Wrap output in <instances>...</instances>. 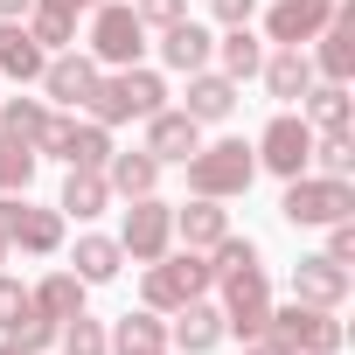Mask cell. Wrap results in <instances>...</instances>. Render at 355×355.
<instances>
[{"label": "cell", "mask_w": 355, "mask_h": 355, "mask_svg": "<svg viewBox=\"0 0 355 355\" xmlns=\"http://www.w3.org/2000/svg\"><path fill=\"white\" fill-rule=\"evenodd\" d=\"M28 8L35 0H0V21H28Z\"/></svg>", "instance_id": "60d3db41"}, {"label": "cell", "mask_w": 355, "mask_h": 355, "mask_svg": "<svg viewBox=\"0 0 355 355\" xmlns=\"http://www.w3.org/2000/svg\"><path fill=\"white\" fill-rule=\"evenodd\" d=\"M167 105V84L153 77V70H139V63H125V70H98V84H91V98H84V112L98 119V125H125V119H153Z\"/></svg>", "instance_id": "7a4b0ae2"}, {"label": "cell", "mask_w": 355, "mask_h": 355, "mask_svg": "<svg viewBox=\"0 0 355 355\" xmlns=\"http://www.w3.org/2000/svg\"><path fill=\"white\" fill-rule=\"evenodd\" d=\"M334 15V0H272V15H265V35L279 49H306Z\"/></svg>", "instance_id": "4fadbf2b"}, {"label": "cell", "mask_w": 355, "mask_h": 355, "mask_svg": "<svg viewBox=\"0 0 355 355\" xmlns=\"http://www.w3.org/2000/svg\"><path fill=\"white\" fill-rule=\"evenodd\" d=\"M196 125H216V119H230L237 112V84L223 77V70H196L189 77V105H182Z\"/></svg>", "instance_id": "44dd1931"}, {"label": "cell", "mask_w": 355, "mask_h": 355, "mask_svg": "<svg viewBox=\"0 0 355 355\" xmlns=\"http://www.w3.org/2000/svg\"><path fill=\"white\" fill-rule=\"evenodd\" d=\"M306 174H355V139L348 132H313V160H306Z\"/></svg>", "instance_id": "1f68e13d"}, {"label": "cell", "mask_w": 355, "mask_h": 355, "mask_svg": "<svg viewBox=\"0 0 355 355\" xmlns=\"http://www.w3.org/2000/svg\"><path fill=\"white\" fill-rule=\"evenodd\" d=\"M146 56V21L132 8H119V0H98L91 8V63L98 70H125Z\"/></svg>", "instance_id": "52a82bcc"}, {"label": "cell", "mask_w": 355, "mask_h": 355, "mask_svg": "<svg viewBox=\"0 0 355 355\" xmlns=\"http://www.w3.org/2000/svg\"><path fill=\"white\" fill-rule=\"evenodd\" d=\"M279 216L293 230H327V223L355 216V189L341 182V174H293L286 196H279Z\"/></svg>", "instance_id": "5b68a950"}, {"label": "cell", "mask_w": 355, "mask_h": 355, "mask_svg": "<svg viewBox=\"0 0 355 355\" xmlns=\"http://www.w3.org/2000/svg\"><path fill=\"white\" fill-rule=\"evenodd\" d=\"M0 237H8V251L56 258L63 251V209H28L21 196H0Z\"/></svg>", "instance_id": "ba28073f"}, {"label": "cell", "mask_w": 355, "mask_h": 355, "mask_svg": "<svg viewBox=\"0 0 355 355\" xmlns=\"http://www.w3.org/2000/svg\"><path fill=\"white\" fill-rule=\"evenodd\" d=\"M348 84H327V77H313L306 84V98H300V119L313 125V132H348Z\"/></svg>", "instance_id": "d4e9b609"}, {"label": "cell", "mask_w": 355, "mask_h": 355, "mask_svg": "<svg viewBox=\"0 0 355 355\" xmlns=\"http://www.w3.org/2000/svg\"><path fill=\"white\" fill-rule=\"evenodd\" d=\"M327 258H334V265H355V216L327 223Z\"/></svg>", "instance_id": "8d00e7d4"}, {"label": "cell", "mask_w": 355, "mask_h": 355, "mask_svg": "<svg viewBox=\"0 0 355 355\" xmlns=\"http://www.w3.org/2000/svg\"><path fill=\"white\" fill-rule=\"evenodd\" d=\"M348 286H355V272H348V265H334L327 251H313V258H300V265H293V300H306V306H341V300H348Z\"/></svg>", "instance_id": "5bb4252c"}, {"label": "cell", "mask_w": 355, "mask_h": 355, "mask_svg": "<svg viewBox=\"0 0 355 355\" xmlns=\"http://www.w3.org/2000/svg\"><path fill=\"white\" fill-rule=\"evenodd\" d=\"M35 313V300H28V286L21 279H8V272H0V334H15L21 320Z\"/></svg>", "instance_id": "e575fe53"}, {"label": "cell", "mask_w": 355, "mask_h": 355, "mask_svg": "<svg viewBox=\"0 0 355 355\" xmlns=\"http://www.w3.org/2000/svg\"><path fill=\"white\" fill-rule=\"evenodd\" d=\"M182 167H189V196H209V202H230V196H244V189L258 182V153H251L244 139L196 146Z\"/></svg>", "instance_id": "277c9868"}, {"label": "cell", "mask_w": 355, "mask_h": 355, "mask_svg": "<svg viewBox=\"0 0 355 355\" xmlns=\"http://www.w3.org/2000/svg\"><path fill=\"white\" fill-rule=\"evenodd\" d=\"M216 341H223V306H209V293L189 300V306H174V320H167V348H182V355H209Z\"/></svg>", "instance_id": "2e32d148"}, {"label": "cell", "mask_w": 355, "mask_h": 355, "mask_svg": "<svg viewBox=\"0 0 355 355\" xmlns=\"http://www.w3.org/2000/svg\"><path fill=\"white\" fill-rule=\"evenodd\" d=\"M56 209L77 216V223L105 216V209H112V182H105V167H70V174H63V202H56Z\"/></svg>", "instance_id": "ffe728a7"}, {"label": "cell", "mask_w": 355, "mask_h": 355, "mask_svg": "<svg viewBox=\"0 0 355 355\" xmlns=\"http://www.w3.org/2000/svg\"><path fill=\"white\" fill-rule=\"evenodd\" d=\"M35 153H56L63 167H105L112 160V125H98V119H49Z\"/></svg>", "instance_id": "8fae6325"}, {"label": "cell", "mask_w": 355, "mask_h": 355, "mask_svg": "<svg viewBox=\"0 0 355 355\" xmlns=\"http://www.w3.org/2000/svg\"><path fill=\"white\" fill-rule=\"evenodd\" d=\"M258 77H265V91H272L279 105H300L306 84H313V63H306V49H279V56L258 63Z\"/></svg>", "instance_id": "cb8c5ba5"}, {"label": "cell", "mask_w": 355, "mask_h": 355, "mask_svg": "<svg viewBox=\"0 0 355 355\" xmlns=\"http://www.w3.org/2000/svg\"><path fill=\"white\" fill-rule=\"evenodd\" d=\"M209 286H216V265H209V251H160V258L146 265V279H139V300H146L153 313H174V306L202 300Z\"/></svg>", "instance_id": "3957f363"}, {"label": "cell", "mask_w": 355, "mask_h": 355, "mask_svg": "<svg viewBox=\"0 0 355 355\" xmlns=\"http://www.w3.org/2000/svg\"><path fill=\"white\" fill-rule=\"evenodd\" d=\"M244 355H293V348H286V341H272V334H258V341H251Z\"/></svg>", "instance_id": "ab89813d"}, {"label": "cell", "mask_w": 355, "mask_h": 355, "mask_svg": "<svg viewBox=\"0 0 355 355\" xmlns=\"http://www.w3.org/2000/svg\"><path fill=\"white\" fill-rule=\"evenodd\" d=\"M35 167H42V153H35V146H15V139H0V196H28Z\"/></svg>", "instance_id": "4dcf8cb0"}, {"label": "cell", "mask_w": 355, "mask_h": 355, "mask_svg": "<svg viewBox=\"0 0 355 355\" xmlns=\"http://www.w3.org/2000/svg\"><path fill=\"white\" fill-rule=\"evenodd\" d=\"M265 334H272V341H286L293 355H341V341H348V327L334 320V306H306V300L272 306Z\"/></svg>", "instance_id": "8992f818"}, {"label": "cell", "mask_w": 355, "mask_h": 355, "mask_svg": "<svg viewBox=\"0 0 355 355\" xmlns=\"http://www.w3.org/2000/svg\"><path fill=\"white\" fill-rule=\"evenodd\" d=\"M174 237H182V251H209V244L230 237V209L209 202V196H196V202L174 209Z\"/></svg>", "instance_id": "d6986e66"}, {"label": "cell", "mask_w": 355, "mask_h": 355, "mask_svg": "<svg viewBox=\"0 0 355 355\" xmlns=\"http://www.w3.org/2000/svg\"><path fill=\"white\" fill-rule=\"evenodd\" d=\"M216 63H223V77H230V84L258 77V63H265V42L251 35V21H244V28H223V42H216Z\"/></svg>", "instance_id": "f546056e"}, {"label": "cell", "mask_w": 355, "mask_h": 355, "mask_svg": "<svg viewBox=\"0 0 355 355\" xmlns=\"http://www.w3.org/2000/svg\"><path fill=\"white\" fill-rule=\"evenodd\" d=\"M0 265H8V237H0Z\"/></svg>", "instance_id": "7bdbcfd3"}, {"label": "cell", "mask_w": 355, "mask_h": 355, "mask_svg": "<svg viewBox=\"0 0 355 355\" xmlns=\"http://www.w3.org/2000/svg\"><path fill=\"white\" fill-rule=\"evenodd\" d=\"M49 63V49L21 28V21H0V77H15V84H35Z\"/></svg>", "instance_id": "603a6c76"}, {"label": "cell", "mask_w": 355, "mask_h": 355, "mask_svg": "<svg viewBox=\"0 0 355 355\" xmlns=\"http://www.w3.org/2000/svg\"><path fill=\"white\" fill-rule=\"evenodd\" d=\"M21 28H28V35H35V42H42L49 56L77 42V21H70V15H49V8H28V21H21Z\"/></svg>", "instance_id": "836d02e7"}, {"label": "cell", "mask_w": 355, "mask_h": 355, "mask_svg": "<svg viewBox=\"0 0 355 355\" xmlns=\"http://www.w3.org/2000/svg\"><path fill=\"white\" fill-rule=\"evenodd\" d=\"M209 265H216V286H223V334H244L258 341L265 320H272V279H265V251L251 237H223L209 244Z\"/></svg>", "instance_id": "6da1fadb"}, {"label": "cell", "mask_w": 355, "mask_h": 355, "mask_svg": "<svg viewBox=\"0 0 355 355\" xmlns=\"http://www.w3.org/2000/svg\"><path fill=\"white\" fill-rule=\"evenodd\" d=\"M0 355H35V348H21V341H8V334H0Z\"/></svg>", "instance_id": "b9f144b4"}, {"label": "cell", "mask_w": 355, "mask_h": 355, "mask_svg": "<svg viewBox=\"0 0 355 355\" xmlns=\"http://www.w3.org/2000/svg\"><path fill=\"white\" fill-rule=\"evenodd\" d=\"M196 146H202V125H196L189 112H167V105H160V112L146 119V153H153L160 167H167V160H189Z\"/></svg>", "instance_id": "ac0fdd59"}, {"label": "cell", "mask_w": 355, "mask_h": 355, "mask_svg": "<svg viewBox=\"0 0 355 355\" xmlns=\"http://www.w3.org/2000/svg\"><path fill=\"white\" fill-rule=\"evenodd\" d=\"M313 77H327V84H348L355 77V8L348 0H334V15H327V28L313 35Z\"/></svg>", "instance_id": "7c38bea8"}, {"label": "cell", "mask_w": 355, "mask_h": 355, "mask_svg": "<svg viewBox=\"0 0 355 355\" xmlns=\"http://www.w3.org/2000/svg\"><path fill=\"white\" fill-rule=\"evenodd\" d=\"M209 56H216V35H209L196 15H182V21L160 28V63H167V70L196 77V70H209Z\"/></svg>", "instance_id": "9a60e30c"}, {"label": "cell", "mask_w": 355, "mask_h": 355, "mask_svg": "<svg viewBox=\"0 0 355 355\" xmlns=\"http://www.w3.org/2000/svg\"><path fill=\"white\" fill-rule=\"evenodd\" d=\"M84 293H91V286H84L77 272H49L42 286H28V300H35V313H42V320H56V327H63L70 313H84Z\"/></svg>", "instance_id": "83f0119b"}, {"label": "cell", "mask_w": 355, "mask_h": 355, "mask_svg": "<svg viewBox=\"0 0 355 355\" xmlns=\"http://www.w3.org/2000/svg\"><path fill=\"white\" fill-rule=\"evenodd\" d=\"M167 244H174V209H167L160 196H132V209H125V223H119V251H125L132 265H153Z\"/></svg>", "instance_id": "30bf717a"}, {"label": "cell", "mask_w": 355, "mask_h": 355, "mask_svg": "<svg viewBox=\"0 0 355 355\" xmlns=\"http://www.w3.org/2000/svg\"><path fill=\"white\" fill-rule=\"evenodd\" d=\"M70 272H77L84 286H112V279L125 272V251H119V237H77V251H70Z\"/></svg>", "instance_id": "4316f807"}, {"label": "cell", "mask_w": 355, "mask_h": 355, "mask_svg": "<svg viewBox=\"0 0 355 355\" xmlns=\"http://www.w3.org/2000/svg\"><path fill=\"white\" fill-rule=\"evenodd\" d=\"M258 167H272L279 182H293V174H306V160H313V125L300 119V112H279L265 132H258Z\"/></svg>", "instance_id": "9c48e42d"}, {"label": "cell", "mask_w": 355, "mask_h": 355, "mask_svg": "<svg viewBox=\"0 0 355 355\" xmlns=\"http://www.w3.org/2000/svg\"><path fill=\"white\" fill-rule=\"evenodd\" d=\"M35 8H49V15H70V21H77V15H91V8H98V0H35Z\"/></svg>", "instance_id": "f35d334b"}, {"label": "cell", "mask_w": 355, "mask_h": 355, "mask_svg": "<svg viewBox=\"0 0 355 355\" xmlns=\"http://www.w3.org/2000/svg\"><path fill=\"white\" fill-rule=\"evenodd\" d=\"M56 341H63V355H112L105 320H91V313H70V320L56 327Z\"/></svg>", "instance_id": "d6a6232c"}, {"label": "cell", "mask_w": 355, "mask_h": 355, "mask_svg": "<svg viewBox=\"0 0 355 355\" xmlns=\"http://www.w3.org/2000/svg\"><path fill=\"white\" fill-rule=\"evenodd\" d=\"M209 8H216V21H223V28H244V21L258 15V0H209Z\"/></svg>", "instance_id": "74e56055"}, {"label": "cell", "mask_w": 355, "mask_h": 355, "mask_svg": "<svg viewBox=\"0 0 355 355\" xmlns=\"http://www.w3.org/2000/svg\"><path fill=\"white\" fill-rule=\"evenodd\" d=\"M132 15H139L146 28H167V21H182V15H189V0H132Z\"/></svg>", "instance_id": "d590c367"}, {"label": "cell", "mask_w": 355, "mask_h": 355, "mask_svg": "<svg viewBox=\"0 0 355 355\" xmlns=\"http://www.w3.org/2000/svg\"><path fill=\"white\" fill-rule=\"evenodd\" d=\"M105 182H112V196H125V202H132V196H153V189H160V160H153L146 146H139V153H119V146H112Z\"/></svg>", "instance_id": "484cf974"}, {"label": "cell", "mask_w": 355, "mask_h": 355, "mask_svg": "<svg viewBox=\"0 0 355 355\" xmlns=\"http://www.w3.org/2000/svg\"><path fill=\"white\" fill-rule=\"evenodd\" d=\"M49 105L42 98H0V139H15V146H42V132H49Z\"/></svg>", "instance_id": "f1b7e54d"}, {"label": "cell", "mask_w": 355, "mask_h": 355, "mask_svg": "<svg viewBox=\"0 0 355 355\" xmlns=\"http://www.w3.org/2000/svg\"><path fill=\"white\" fill-rule=\"evenodd\" d=\"M105 341H112V355H167V320L153 306H139V313H119V327Z\"/></svg>", "instance_id": "7402d4cb"}, {"label": "cell", "mask_w": 355, "mask_h": 355, "mask_svg": "<svg viewBox=\"0 0 355 355\" xmlns=\"http://www.w3.org/2000/svg\"><path fill=\"white\" fill-rule=\"evenodd\" d=\"M35 84L49 91V105L77 112V105L91 98V84H98V63H91V56H77V49H63V56H49V63H42V77H35Z\"/></svg>", "instance_id": "e0dca14e"}]
</instances>
